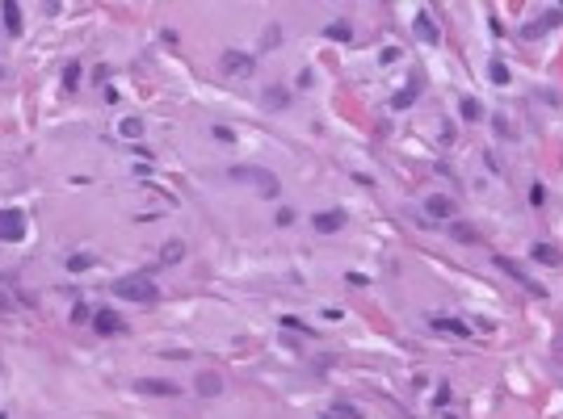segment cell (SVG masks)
Returning a JSON list of instances; mask_svg holds the SVG:
<instances>
[{
    "mask_svg": "<svg viewBox=\"0 0 563 419\" xmlns=\"http://www.w3.org/2000/svg\"><path fill=\"white\" fill-rule=\"evenodd\" d=\"M114 294L126 298V302H156V281L147 273H130V277L114 281Z\"/></svg>",
    "mask_w": 563,
    "mask_h": 419,
    "instance_id": "obj_1",
    "label": "cell"
},
{
    "mask_svg": "<svg viewBox=\"0 0 563 419\" xmlns=\"http://www.w3.org/2000/svg\"><path fill=\"white\" fill-rule=\"evenodd\" d=\"M231 180H240V185H252L261 197H278V176H273L269 168H252V164L244 168V164H240V168H231Z\"/></svg>",
    "mask_w": 563,
    "mask_h": 419,
    "instance_id": "obj_2",
    "label": "cell"
},
{
    "mask_svg": "<svg viewBox=\"0 0 563 419\" xmlns=\"http://www.w3.org/2000/svg\"><path fill=\"white\" fill-rule=\"evenodd\" d=\"M0 239H4V243L25 239V214H21V210H0Z\"/></svg>",
    "mask_w": 563,
    "mask_h": 419,
    "instance_id": "obj_3",
    "label": "cell"
},
{
    "mask_svg": "<svg viewBox=\"0 0 563 419\" xmlns=\"http://www.w3.org/2000/svg\"><path fill=\"white\" fill-rule=\"evenodd\" d=\"M425 214L437 218V222H450V218H454V201L442 197V193H429V197H425Z\"/></svg>",
    "mask_w": 563,
    "mask_h": 419,
    "instance_id": "obj_4",
    "label": "cell"
},
{
    "mask_svg": "<svg viewBox=\"0 0 563 419\" xmlns=\"http://www.w3.org/2000/svg\"><path fill=\"white\" fill-rule=\"evenodd\" d=\"M135 390H139V395H156V399H172V395H181V390H177L172 382H164V378H139Z\"/></svg>",
    "mask_w": 563,
    "mask_h": 419,
    "instance_id": "obj_5",
    "label": "cell"
},
{
    "mask_svg": "<svg viewBox=\"0 0 563 419\" xmlns=\"http://www.w3.org/2000/svg\"><path fill=\"white\" fill-rule=\"evenodd\" d=\"M311 227H316L320 235H332V231L345 227V210H320V214L311 218Z\"/></svg>",
    "mask_w": 563,
    "mask_h": 419,
    "instance_id": "obj_6",
    "label": "cell"
},
{
    "mask_svg": "<svg viewBox=\"0 0 563 419\" xmlns=\"http://www.w3.org/2000/svg\"><path fill=\"white\" fill-rule=\"evenodd\" d=\"M496 264H501V269H505V273H509V277H517V281H522V285H526V290H530V294H534V298H543V285H538V281H534V277H526V269H517V264H513V260H509V256H496Z\"/></svg>",
    "mask_w": 563,
    "mask_h": 419,
    "instance_id": "obj_7",
    "label": "cell"
},
{
    "mask_svg": "<svg viewBox=\"0 0 563 419\" xmlns=\"http://www.w3.org/2000/svg\"><path fill=\"white\" fill-rule=\"evenodd\" d=\"M93 323H97L101 336H122V332H126V323H122L114 311H93Z\"/></svg>",
    "mask_w": 563,
    "mask_h": 419,
    "instance_id": "obj_8",
    "label": "cell"
},
{
    "mask_svg": "<svg viewBox=\"0 0 563 419\" xmlns=\"http://www.w3.org/2000/svg\"><path fill=\"white\" fill-rule=\"evenodd\" d=\"M412 29L421 34V42H437V38H442V34H437V21H433V13H429V8H421V13H416Z\"/></svg>",
    "mask_w": 563,
    "mask_h": 419,
    "instance_id": "obj_9",
    "label": "cell"
},
{
    "mask_svg": "<svg viewBox=\"0 0 563 419\" xmlns=\"http://www.w3.org/2000/svg\"><path fill=\"white\" fill-rule=\"evenodd\" d=\"M429 327H433L437 336H471V327H467L463 319H442V315H437V319H429Z\"/></svg>",
    "mask_w": 563,
    "mask_h": 419,
    "instance_id": "obj_10",
    "label": "cell"
},
{
    "mask_svg": "<svg viewBox=\"0 0 563 419\" xmlns=\"http://www.w3.org/2000/svg\"><path fill=\"white\" fill-rule=\"evenodd\" d=\"M223 67H227L231 76H244V71H252V59L240 55V50H227V55H223Z\"/></svg>",
    "mask_w": 563,
    "mask_h": 419,
    "instance_id": "obj_11",
    "label": "cell"
},
{
    "mask_svg": "<svg viewBox=\"0 0 563 419\" xmlns=\"http://www.w3.org/2000/svg\"><path fill=\"white\" fill-rule=\"evenodd\" d=\"M534 260L555 269V264H563V252H559V248H551V243H534Z\"/></svg>",
    "mask_w": 563,
    "mask_h": 419,
    "instance_id": "obj_12",
    "label": "cell"
},
{
    "mask_svg": "<svg viewBox=\"0 0 563 419\" xmlns=\"http://www.w3.org/2000/svg\"><path fill=\"white\" fill-rule=\"evenodd\" d=\"M0 13H4V29L8 34H21V8L8 0V4H0Z\"/></svg>",
    "mask_w": 563,
    "mask_h": 419,
    "instance_id": "obj_13",
    "label": "cell"
},
{
    "mask_svg": "<svg viewBox=\"0 0 563 419\" xmlns=\"http://www.w3.org/2000/svg\"><path fill=\"white\" fill-rule=\"evenodd\" d=\"M324 38H332V42H349V38H353V25H349V21H332V25L324 29Z\"/></svg>",
    "mask_w": 563,
    "mask_h": 419,
    "instance_id": "obj_14",
    "label": "cell"
},
{
    "mask_svg": "<svg viewBox=\"0 0 563 419\" xmlns=\"http://www.w3.org/2000/svg\"><path fill=\"white\" fill-rule=\"evenodd\" d=\"M223 390V382L215 378V374H198V395H206V399H215Z\"/></svg>",
    "mask_w": 563,
    "mask_h": 419,
    "instance_id": "obj_15",
    "label": "cell"
},
{
    "mask_svg": "<svg viewBox=\"0 0 563 419\" xmlns=\"http://www.w3.org/2000/svg\"><path fill=\"white\" fill-rule=\"evenodd\" d=\"M324 419H362V411H358L353 403H332V411Z\"/></svg>",
    "mask_w": 563,
    "mask_h": 419,
    "instance_id": "obj_16",
    "label": "cell"
},
{
    "mask_svg": "<svg viewBox=\"0 0 563 419\" xmlns=\"http://www.w3.org/2000/svg\"><path fill=\"white\" fill-rule=\"evenodd\" d=\"M118 134H122V139H139V134H143V122H139V118H122Z\"/></svg>",
    "mask_w": 563,
    "mask_h": 419,
    "instance_id": "obj_17",
    "label": "cell"
},
{
    "mask_svg": "<svg viewBox=\"0 0 563 419\" xmlns=\"http://www.w3.org/2000/svg\"><path fill=\"white\" fill-rule=\"evenodd\" d=\"M181 256H185V248H181V243L172 239V243H164V252H160V264H177Z\"/></svg>",
    "mask_w": 563,
    "mask_h": 419,
    "instance_id": "obj_18",
    "label": "cell"
},
{
    "mask_svg": "<svg viewBox=\"0 0 563 419\" xmlns=\"http://www.w3.org/2000/svg\"><path fill=\"white\" fill-rule=\"evenodd\" d=\"M76 84H80V63H67V71H63V92H76Z\"/></svg>",
    "mask_w": 563,
    "mask_h": 419,
    "instance_id": "obj_19",
    "label": "cell"
},
{
    "mask_svg": "<svg viewBox=\"0 0 563 419\" xmlns=\"http://www.w3.org/2000/svg\"><path fill=\"white\" fill-rule=\"evenodd\" d=\"M67 269H72V273H84V269H93V256H84V252H76V256L67 260Z\"/></svg>",
    "mask_w": 563,
    "mask_h": 419,
    "instance_id": "obj_20",
    "label": "cell"
},
{
    "mask_svg": "<svg viewBox=\"0 0 563 419\" xmlns=\"http://www.w3.org/2000/svg\"><path fill=\"white\" fill-rule=\"evenodd\" d=\"M290 97L282 92V88H269V97H265V109H278V105H286Z\"/></svg>",
    "mask_w": 563,
    "mask_h": 419,
    "instance_id": "obj_21",
    "label": "cell"
},
{
    "mask_svg": "<svg viewBox=\"0 0 563 419\" xmlns=\"http://www.w3.org/2000/svg\"><path fill=\"white\" fill-rule=\"evenodd\" d=\"M463 118H467V122H480V101L463 97Z\"/></svg>",
    "mask_w": 563,
    "mask_h": 419,
    "instance_id": "obj_22",
    "label": "cell"
},
{
    "mask_svg": "<svg viewBox=\"0 0 563 419\" xmlns=\"http://www.w3.org/2000/svg\"><path fill=\"white\" fill-rule=\"evenodd\" d=\"M282 327H290V332H303V336H311V332H316V327H307V323H299V319H290V315L282 319Z\"/></svg>",
    "mask_w": 563,
    "mask_h": 419,
    "instance_id": "obj_23",
    "label": "cell"
},
{
    "mask_svg": "<svg viewBox=\"0 0 563 419\" xmlns=\"http://www.w3.org/2000/svg\"><path fill=\"white\" fill-rule=\"evenodd\" d=\"M492 80H496V84H509V67H505V63H492Z\"/></svg>",
    "mask_w": 563,
    "mask_h": 419,
    "instance_id": "obj_24",
    "label": "cell"
},
{
    "mask_svg": "<svg viewBox=\"0 0 563 419\" xmlns=\"http://www.w3.org/2000/svg\"><path fill=\"white\" fill-rule=\"evenodd\" d=\"M412 97H416V88H404V92H400L391 105H395V109H404V105H412Z\"/></svg>",
    "mask_w": 563,
    "mask_h": 419,
    "instance_id": "obj_25",
    "label": "cell"
},
{
    "mask_svg": "<svg viewBox=\"0 0 563 419\" xmlns=\"http://www.w3.org/2000/svg\"><path fill=\"white\" fill-rule=\"evenodd\" d=\"M433 403H437V407H446V403H450V386H437V399H433Z\"/></svg>",
    "mask_w": 563,
    "mask_h": 419,
    "instance_id": "obj_26",
    "label": "cell"
},
{
    "mask_svg": "<svg viewBox=\"0 0 563 419\" xmlns=\"http://www.w3.org/2000/svg\"><path fill=\"white\" fill-rule=\"evenodd\" d=\"M0 76H4V67H0Z\"/></svg>",
    "mask_w": 563,
    "mask_h": 419,
    "instance_id": "obj_27",
    "label": "cell"
},
{
    "mask_svg": "<svg viewBox=\"0 0 563 419\" xmlns=\"http://www.w3.org/2000/svg\"><path fill=\"white\" fill-rule=\"evenodd\" d=\"M0 419H4V416H0Z\"/></svg>",
    "mask_w": 563,
    "mask_h": 419,
    "instance_id": "obj_28",
    "label": "cell"
}]
</instances>
